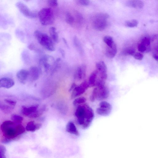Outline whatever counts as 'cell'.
<instances>
[{
  "label": "cell",
  "mask_w": 158,
  "mask_h": 158,
  "mask_svg": "<svg viewBox=\"0 0 158 158\" xmlns=\"http://www.w3.org/2000/svg\"><path fill=\"white\" fill-rule=\"evenodd\" d=\"M48 3L49 6L52 7H55L58 5V1L56 0H50L48 1Z\"/></svg>",
  "instance_id": "32"
},
{
  "label": "cell",
  "mask_w": 158,
  "mask_h": 158,
  "mask_svg": "<svg viewBox=\"0 0 158 158\" xmlns=\"http://www.w3.org/2000/svg\"><path fill=\"white\" fill-rule=\"evenodd\" d=\"M98 74V71L96 70L93 72L91 74L89 79L88 83L89 86L93 87L95 85Z\"/></svg>",
  "instance_id": "20"
},
{
  "label": "cell",
  "mask_w": 158,
  "mask_h": 158,
  "mask_svg": "<svg viewBox=\"0 0 158 158\" xmlns=\"http://www.w3.org/2000/svg\"><path fill=\"white\" fill-rule=\"evenodd\" d=\"M138 48L140 52H145L147 50V47L141 43L139 44Z\"/></svg>",
  "instance_id": "34"
},
{
  "label": "cell",
  "mask_w": 158,
  "mask_h": 158,
  "mask_svg": "<svg viewBox=\"0 0 158 158\" xmlns=\"http://www.w3.org/2000/svg\"><path fill=\"white\" fill-rule=\"evenodd\" d=\"M139 24V22L137 20L133 19L126 21L125 22V25L129 27L133 28L136 27Z\"/></svg>",
  "instance_id": "24"
},
{
  "label": "cell",
  "mask_w": 158,
  "mask_h": 158,
  "mask_svg": "<svg viewBox=\"0 0 158 158\" xmlns=\"http://www.w3.org/2000/svg\"><path fill=\"white\" fill-rule=\"evenodd\" d=\"M63 39L65 44H66V46H68L67 42L66 39L64 38H63Z\"/></svg>",
  "instance_id": "41"
},
{
  "label": "cell",
  "mask_w": 158,
  "mask_h": 158,
  "mask_svg": "<svg viewBox=\"0 0 158 158\" xmlns=\"http://www.w3.org/2000/svg\"><path fill=\"white\" fill-rule=\"evenodd\" d=\"M34 36L40 45L47 50L50 52L55 50V48L52 40L47 34L36 30L34 32Z\"/></svg>",
  "instance_id": "3"
},
{
  "label": "cell",
  "mask_w": 158,
  "mask_h": 158,
  "mask_svg": "<svg viewBox=\"0 0 158 158\" xmlns=\"http://www.w3.org/2000/svg\"><path fill=\"white\" fill-rule=\"evenodd\" d=\"M76 87V84L75 83H73L72 85V86L70 88V89L69 90V91H71L73 90Z\"/></svg>",
  "instance_id": "40"
},
{
  "label": "cell",
  "mask_w": 158,
  "mask_h": 158,
  "mask_svg": "<svg viewBox=\"0 0 158 158\" xmlns=\"http://www.w3.org/2000/svg\"><path fill=\"white\" fill-rule=\"evenodd\" d=\"M98 90L97 87L95 88L93 90L90 99L92 102H94L97 98L98 96Z\"/></svg>",
  "instance_id": "28"
},
{
  "label": "cell",
  "mask_w": 158,
  "mask_h": 158,
  "mask_svg": "<svg viewBox=\"0 0 158 158\" xmlns=\"http://www.w3.org/2000/svg\"><path fill=\"white\" fill-rule=\"evenodd\" d=\"M49 32L52 40L56 43L58 42V36L56 31V28L53 27H51L49 29Z\"/></svg>",
  "instance_id": "21"
},
{
  "label": "cell",
  "mask_w": 158,
  "mask_h": 158,
  "mask_svg": "<svg viewBox=\"0 0 158 158\" xmlns=\"http://www.w3.org/2000/svg\"><path fill=\"white\" fill-rule=\"evenodd\" d=\"M14 108L9 105L0 103V109L5 113H9Z\"/></svg>",
  "instance_id": "23"
},
{
  "label": "cell",
  "mask_w": 158,
  "mask_h": 158,
  "mask_svg": "<svg viewBox=\"0 0 158 158\" xmlns=\"http://www.w3.org/2000/svg\"><path fill=\"white\" fill-rule=\"evenodd\" d=\"M157 52L158 51H155L153 54V57L157 61L158 59Z\"/></svg>",
  "instance_id": "37"
},
{
  "label": "cell",
  "mask_w": 158,
  "mask_h": 158,
  "mask_svg": "<svg viewBox=\"0 0 158 158\" xmlns=\"http://www.w3.org/2000/svg\"><path fill=\"white\" fill-rule=\"evenodd\" d=\"M97 87L98 90L97 99L101 100L106 99L108 98L109 95V91L105 85Z\"/></svg>",
  "instance_id": "11"
},
{
  "label": "cell",
  "mask_w": 158,
  "mask_h": 158,
  "mask_svg": "<svg viewBox=\"0 0 158 158\" xmlns=\"http://www.w3.org/2000/svg\"><path fill=\"white\" fill-rule=\"evenodd\" d=\"M67 131L72 134L78 136L79 135V132L75 125L72 121H70L67 124L66 127Z\"/></svg>",
  "instance_id": "14"
},
{
  "label": "cell",
  "mask_w": 158,
  "mask_h": 158,
  "mask_svg": "<svg viewBox=\"0 0 158 158\" xmlns=\"http://www.w3.org/2000/svg\"><path fill=\"white\" fill-rule=\"evenodd\" d=\"M29 75V71L24 69L19 71L16 75L19 82L23 84L26 83Z\"/></svg>",
  "instance_id": "12"
},
{
  "label": "cell",
  "mask_w": 158,
  "mask_h": 158,
  "mask_svg": "<svg viewBox=\"0 0 158 158\" xmlns=\"http://www.w3.org/2000/svg\"><path fill=\"white\" fill-rule=\"evenodd\" d=\"M75 115L77 123L83 129L90 126L94 117L92 109L87 104L79 105L76 110Z\"/></svg>",
  "instance_id": "1"
},
{
  "label": "cell",
  "mask_w": 158,
  "mask_h": 158,
  "mask_svg": "<svg viewBox=\"0 0 158 158\" xmlns=\"http://www.w3.org/2000/svg\"><path fill=\"white\" fill-rule=\"evenodd\" d=\"M15 84L14 80L9 78H3L0 79V88L9 89Z\"/></svg>",
  "instance_id": "13"
},
{
  "label": "cell",
  "mask_w": 158,
  "mask_h": 158,
  "mask_svg": "<svg viewBox=\"0 0 158 158\" xmlns=\"http://www.w3.org/2000/svg\"><path fill=\"white\" fill-rule=\"evenodd\" d=\"M66 21L67 23L70 25H72L75 22V19L73 15L69 12L66 14Z\"/></svg>",
  "instance_id": "26"
},
{
  "label": "cell",
  "mask_w": 158,
  "mask_h": 158,
  "mask_svg": "<svg viewBox=\"0 0 158 158\" xmlns=\"http://www.w3.org/2000/svg\"><path fill=\"white\" fill-rule=\"evenodd\" d=\"M127 6L138 9H141L144 6V3L140 1H129L126 3Z\"/></svg>",
  "instance_id": "17"
},
{
  "label": "cell",
  "mask_w": 158,
  "mask_h": 158,
  "mask_svg": "<svg viewBox=\"0 0 158 158\" xmlns=\"http://www.w3.org/2000/svg\"><path fill=\"white\" fill-rule=\"evenodd\" d=\"M86 99L84 97H80L76 99L73 102L74 106H76L78 105L84 103L86 102Z\"/></svg>",
  "instance_id": "27"
},
{
  "label": "cell",
  "mask_w": 158,
  "mask_h": 158,
  "mask_svg": "<svg viewBox=\"0 0 158 158\" xmlns=\"http://www.w3.org/2000/svg\"><path fill=\"white\" fill-rule=\"evenodd\" d=\"M79 3L81 5L84 6H87L89 5L90 1H86V0H81L79 1Z\"/></svg>",
  "instance_id": "36"
},
{
  "label": "cell",
  "mask_w": 158,
  "mask_h": 158,
  "mask_svg": "<svg viewBox=\"0 0 158 158\" xmlns=\"http://www.w3.org/2000/svg\"><path fill=\"white\" fill-rule=\"evenodd\" d=\"M133 56L135 59L139 60H142L144 57L143 55L140 52H137L135 53Z\"/></svg>",
  "instance_id": "33"
},
{
  "label": "cell",
  "mask_w": 158,
  "mask_h": 158,
  "mask_svg": "<svg viewBox=\"0 0 158 158\" xmlns=\"http://www.w3.org/2000/svg\"><path fill=\"white\" fill-rule=\"evenodd\" d=\"M151 42L149 38L145 37L142 40L141 43L147 47L150 46Z\"/></svg>",
  "instance_id": "30"
},
{
  "label": "cell",
  "mask_w": 158,
  "mask_h": 158,
  "mask_svg": "<svg viewBox=\"0 0 158 158\" xmlns=\"http://www.w3.org/2000/svg\"><path fill=\"white\" fill-rule=\"evenodd\" d=\"M5 101L6 103L9 104L10 106H10L13 108L14 107L16 103H17V102L15 101L11 100L6 99Z\"/></svg>",
  "instance_id": "35"
},
{
  "label": "cell",
  "mask_w": 158,
  "mask_h": 158,
  "mask_svg": "<svg viewBox=\"0 0 158 158\" xmlns=\"http://www.w3.org/2000/svg\"><path fill=\"white\" fill-rule=\"evenodd\" d=\"M28 48L31 50H33L35 48V46L33 44H31L28 47Z\"/></svg>",
  "instance_id": "38"
},
{
  "label": "cell",
  "mask_w": 158,
  "mask_h": 158,
  "mask_svg": "<svg viewBox=\"0 0 158 158\" xmlns=\"http://www.w3.org/2000/svg\"><path fill=\"white\" fill-rule=\"evenodd\" d=\"M109 15L106 13H100L97 15L93 22V26L95 29L100 31L104 30L107 27V19Z\"/></svg>",
  "instance_id": "5"
},
{
  "label": "cell",
  "mask_w": 158,
  "mask_h": 158,
  "mask_svg": "<svg viewBox=\"0 0 158 158\" xmlns=\"http://www.w3.org/2000/svg\"><path fill=\"white\" fill-rule=\"evenodd\" d=\"M40 70L36 67H31L29 71V75L32 81L37 80L39 77Z\"/></svg>",
  "instance_id": "15"
},
{
  "label": "cell",
  "mask_w": 158,
  "mask_h": 158,
  "mask_svg": "<svg viewBox=\"0 0 158 158\" xmlns=\"http://www.w3.org/2000/svg\"><path fill=\"white\" fill-rule=\"evenodd\" d=\"M59 51L60 53H61L63 57L64 58L65 56V53L64 50L62 48H60L59 49Z\"/></svg>",
  "instance_id": "39"
},
{
  "label": "cell",
  "mask_w": 158,
  "mask_h": 158,
  "mask_svg": "<svg viewBox=\"0 0 158 158\" xmlns=\"http://www.w3.org/2000/svg\"><path fill=\"white\" fill-rule=\"evenodd\" d=\"M1 128L5 139L11 141L25 131V128L22 124L9 120L4 122L1 125Z\"/></svg>",
  "instance_id": "2"
},
{
  "label": "cell",
  "mask_w": 158,
  "mask_h": 158,
  "mask_svg": "<svg viewBox=\"0 0 158 158\" xmlns=\"http://www.w3.org/2000/svg\"><path fill=\"white\" fill-rule=\"evenodd\" d=\"M11 119L13 122L16 124H21L23 120L22 117L17 115H13L11 116Z\"/></svg>",
  "instance_id": "25"
},
{
  "label": "cell",
  "mask_w": 158,
  "mask_h": 158,
  "mask_svg": "<svg viewBox=\"0 0 158 158\" xmlns=\"http://www.w3.org/2000/svg\"><path fill=\"white\" fill-rule=\"evenodd\" d=\"M125 54L128 55L133 56L135 53V50L132 48H128L125 51Z\"/></svg>",
  "instance_id": "31"
},
{
  "label": "cell",
  "mask_w": 158,
  "mask_h": 158,
  "mask_svg": "<svg viewBox=\"0 0 158 158\" xmlns=\"http://www.w3.org/2000/svg\"><path fill=\"white\" fill-rule=\"evenodd\" d=\"M107 48L106 54L108 58H112L114 57L117 52V48L116 44L114 43L112 47Z\"/></svg>",
  "instance_id": "19"
},
{
  "label": "cell",
  "mask_w": 158,
  "mask_h": 158,
  "mask_svg": "<svg viewBox=\"0 0 158 158\" xmlns=\"http://www.w3.org/2000/svg\"><path fill=\"white\" fill-rule=\"evenodd\" d=\"M38 105L29 107L23 106L22 109V114L29 118H34L36 111L38 110Z\"/></svg>",
  "instance_id": "10"
},
{
  "label": "cell",
  "mask_w": 158,
  "mask_h": 158,
  "mask_svg": "<svg viewBox=\"0 0 158 158\" xmlns=\"http://www.w3.org/2000/svg\"><path fill=\"white\" fill-rule=\"evenodd\" d=\"M40 21L43 25L48 26L52 25L54 21L53 11L50 8H44L38 13Z\"/></svg>",
  "instance_id": "4"
},
{
  "label": "cell",
  "mask_w": 158,
  "mask_h": 158,
  "mask_svg": "<svg viewBox=\"0 0 158 158\" xmlns=\"http://www.w3.org/2000/svg\"><path fill=\"white\" fill-rule=\"evenodd\" d=\"M89 86L88 83L85 81L82 83L79 86H76L73 90L71 99H74L84 93Z\"/></svg>",
  "instance_id": "8"
},
{
  "label": "cell",
  "mask_w": 158,
  "mask_h": 158,
  "mask_svg": "<svg viewBox=\"0 0 158 158\" xmlns=\"http://www.w3.org/2000/svg\"><path fill=\"white\" fill-rule=\"evenodd\" d=\"M99 106L96 111L98 115L103 116H107L110 114L112 107L110 103L107 101H102L100 104Z\"/></svg>",
  "instance_id": "7"
},
{
  "label": "cell",
  "mask_w": 158,
  "mask_h": 158,
  "mask_svg": "<svg viewBox=\"0 0 158 158\" xmlns=\"http://www.w3.org/2000/svg\"><path fill=\"white\" fill-rule=\"evenodd\" d=\"M103 40L104 42L109 47H112L114 43L112 38L110 36H105Z\"/></svg>",
  "instance_id": "22"
},
{
  "label": "cell",
  "mask_w": 158,
  "mask_h": 158,
  "mask_svg": "<svg viewBox=\"0 0 158 158\" xmlns=\"http://www.w3.org/2000/svg\"><path fill=\"white\" fill-rule=\"evenodd\" d=\"M86 73V67L85 65H82L77 69L75 76L76 78L79 80H81L85 76Z\"/></svg>",
  "instance_id": "18"
},
{
  "label": "cell",
  "mask_w": 158,
  "mask_h": 158,
  "mask_svg": "<svg viewBox=\"0 0 158 158\" xmlns=\"http://www.w3.org/2000/svg\"><path fill=\"white\" fill-rule=\"evenodd\" d=\"M6 151V148L5 146L0 145V158H6L5 155Z\"/></svg>",
  "instance_id": "29"
},
{
  "label": "cell",
  "mask_w": 158,
  "mask_h": 158,
  "mask_svg": "<svg viewBox=\"0 0 158 158\" xmlns=\"http://www.w3.org/2000/svg\"><path fill=\"white\" fill-rule=\"evenodd\" d=\"M42 126L41 124L36 123L34 121H31L27 124L26 129L28 131L34 132L38 130Z\"/></svg>",
  "instance_id": "16"
},
{
  "label": "cell",
  "mask_w": 158,
  "mask_h": 158,
  "mask_svg": "<svg viewBox=\"0 0 158 158\" xmlns=\"http://www.w3.org/2000/svg\"><path fill=\"white\" fill-rule=\"evenodd\" d=\"M96 67V70L99 73L100 79L105 81L106 80L108 77L107 68L104 62L101 61L97 63Z\"/></svg>",
  "instance_id": "9"
},
{
  "label": "cell",
  "mask_w": 158,
  "mask_h": 158,
  "mask_svg": "<svg viewBox=\"0 0 158 158\" xmlns=\"http://www.w3.org/2000/svg\"><path fill=\"white\" fill-rule=\"evenodd\" d=\"M15 6L20 12L26 17L30 18H36L38 15V13L34 11H31L25 4L18 2L15 4Z\"/></svg>",
  "instance_id": "6"
}]
</instances>
